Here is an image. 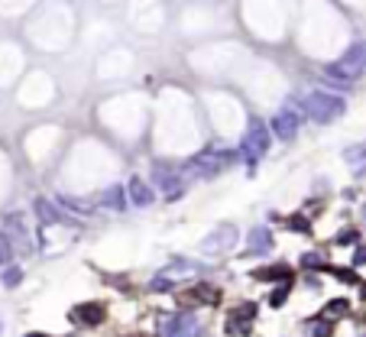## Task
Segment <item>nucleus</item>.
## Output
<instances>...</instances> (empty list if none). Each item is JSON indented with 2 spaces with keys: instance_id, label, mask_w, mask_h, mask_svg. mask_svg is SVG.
<instances>
[{
  "instance_id": "nucleus-1",
  "label": "nucleus",
  "mask_w": 366,
  "mask_h": 337,
  "mask_svg": "<svg viewBox=\"0 0 366 337\" xmlns=\"http://www.w3.org/2000/svg\"><path fill=\"white\" fill-rule=\"evenodd\" d=\"M301 107H305V117L315 123H334L337 117L347 113V101L334 91H311L301 101Z\"/></svg>"
},
{
  "instance_id": "nucleus-2",
  "label": "nucleus",
  "mask_w": 366,
  "mask_h": 337,
  "mask_svg": "<svg viewBox=\"0 0 366 337\" xmlns=\"http://www.w3.org/2000/svg\"><path fill=\"white\" fill-rule=\"evenodd\" d=\"M269 143H273V133H269V123L263 120H250V127H246L244 140H240V146H237V156L246 162V166L253 168L256 162L263 159L266 152H269Z\"/></svg>"
},
{
  "instance_id": "nucleus-3",
  "label": "nucleus",
  "mask_w": 366,
  "mask_h": 337,
  "mask_svg": "<svg viewBox=\"0 0 366 337\" xmlns=\"http://www.w3.org/2000/svg\"><path fill=\"white\" fill-rule=\"evenodd\" d=\"M234 159H237V150H211V146H207V150H201L198 156H191L185 168L198 178H211V175H217V172H224Z\"/></svg>"
},
{
  "instance_id": "nucleus-4",
  "label": "nucleus",
  "mask_w": 366,
  "mask_h": 337,
  "mask_svg": "<svg viewBox=\"0 0 366 337\" xmlns=\"http://www.w3.org/2000/svg\"><path fill=\"white\" fill-rule=\"evenodd\" d=\"M152 182L159 185L166 201H175V198L185 195V175H182L179 168L166 166V162H156V166H152Z\"/></svg>"
},
{
  "instance_id": "nucleus-5",
  "label": "nucleus",
  "mask_w": 366,
  "mask_h": 337,
  "mask_svg": "<svg viewBox=\"0 0 366 337\" xmlns=\"http://www.w3.org/2000/svg\"><path fill=\"white\" fill-rule=\"evenodd\" d=\"M237 227L234 224H221L214 227L211 234L201 240V253H207V256H221V253H230L237 246Z\"/></svg>"
},
{
  "instance_id": "nucleus-6",
  "label": "nucleus",
  "mask_w": 366,
  "mask_h": 337,
  "mask_svg": "<svg viewBox=\"0 0 366 337\" xmlns=\"http://www.w3.org/2000/svg\"><path fill=\"white\" fill-rule=\"evenodd\" d=\"M299 123H301L299 113H292L289 107H282L273 120H269V133H273L276 140H282V143H292L295 136H299Z\"/></svg>"
},
{
  "instance_id": "nucleus-7",
  "label": "nucleus",
  "mask_w": 366,
  "mask_h": 337,
  "mask_svg": "<svg viewBox=\"0 0 366 337\" xmlns=\"http://www.w3.org/2000/svg\"><path fill=\"white\" fill-rule=\"evenodd\" d=\"M162 337H201V321L195 315H175L162 324Z\"/></svg>"
},
{
  "instance_id": "nucleus-8",
  "label": "nucleus",
  "mask_w": 366,
  "mask_h": 337,
  "mask_svg": "<svg viewBox=\"0 0 366 337\" xmlns=\"http://www.w3.org/2000/svg\"><path fill=\"white\" fill-rule=\"evenodd\" d=\"M68 318L75 321V324H88V328H97L104 318H107V308H104L101 301H85V305H78V308L68 311Z\"/></svg>"
},
{
  "instance_id": "nucleus-9",
  "label": "nucleus",
  "mask_w": 366,
  "mask_h": 337,
  "mask_svg": "<svg viewBox=\"0 0 366 337\" xmlns=\"http://www.w3.org/2000/svg\"><path fill=\"white\" fill-rule=\"evenodd\" d=\"M127 201H130L133 207H150L152 201H156V191H152L150 182H143L140 175H133L130 182H127Z\"/></svg>"
},
{
  "instance_id": "nucleus-10",
  "label": "nucleus",
  "mask_w": 366,
  "mask_h": 337,
  "mask_svg": "<svg viewBox=\"0 0 366 337\" xmlns=\"http://www.w3.org/2000/svg\"><path fill=\"white\" fill-rule=\"evenodd\" d=\"M253 318H256V305H253V301H246L244 308L227 321V334H230V337H246L250 331H253Z\"/></svg>"
},
{
  "instance_id": "nucleus-11",
  "label": "nucleus",
  "mask_w": 366,
  "mask_h": 337,
  "mask_svg": "<svg viewBox=\"0 0 366 337\" xmlns=\"http://www.w3.org/2000/svg\"><path fill=\"white\" fill-rule=\"evenodd\" d=\"M273 230L269 227H253L250 230V237H246V253L250 256H263V253H269L273 250Z\"/></svg>"
},
{
  "instance_id": "nucleus-12",
  "label": "nucleus",
  "mask_w": 366,
  "mask_h": 337,
  "mask_svg": "<svg viewBox=\"0 0 366 337\" xmlns=\"http://www.w3.org/2000/svg\"><path fill=\"white\" fill-rule=\"evenodd\" d=\"M33 211H36V217L42 224H65L68 221V217L62 214V207H58L56 201H49V198H36V201H33Z\"/></svg>"
},
{
  "instance_id": "nucleus-13",
  "label": "nucleus",
  "mask_w": 366,
  "mask_h": 337,
  "mask_svg": "<svg viewBox=\"0 0 366 337\" xmlns=\"http://www.w3.org/2000/svg\"><path fill=\"white\" fill-rule=\"evenodd\" d=\"M101 205L111 207V211H117V214H120V211H127V205H130V201H127V188H123V185H111L101 195Z\"/></svg>"
},
{
  "instance_id": "nucleus-14",
  "label": "nucleus",
  "mask_w": 366,
  "mask_h": 337,
  "mask_svg": "<svg viewBox=\"0 0 366 337\" xmlns=\"http://www.w3.org/2000/svg\"><path fill=\"white\" fill-rule=\"evenodd\" d=\"M253 279H266V282H292V269L289 266H266V269H256Z\"/></svg>"
},
{
  "instance_id": "nucleus-15",
  "label": "nucleus",
  "mask_w": 366,
  "mask_h": 337,
  "mask_svg": "<svg viewBox=\"0 0 366 337\" xmlns=\"http://www.w3.org/2000/svg\"><path fill=\"white\" fill-rule=\"evenodd\" d=\"M56 205L65 207V211H72V214H91V205L78 201V198H68V195H56Z\"/></svg>"
},
{
  "instance_id": "nucleus-16",
  "label": "nucleus",
  "mask_w": 366,
  "mask_h": 337,
  "mask_svg": "<svg viewBox=\"0 0 366 337\" xmlns=\"http://www.w3.org/2000/svg\"><path fill=\"white\" fill-rule=\"evenodd\" d=\"M0 282H3V289H17L19 282H23V269H19V266H3Z\"/></svg>"
},
{
  "instance_id": "nucleus-17",
  "label": "nucleus",
  "mask_w": 366,
  "mask_h": 337,
  "mask_svg": "<svg viewBox=\"0 0 366 337\" xmlns=\"http://www.w3.org/2000/svg\"><path fill=\"white\" fill-rule=\"evenodd\" d=\"M344 159H347L350 166L366 162V143H353V146H347V150H344Z\"/></svg>"
},
{
  "instance_id": "nucleus-18",
  "label": "nucleus",
  "mask_w": 366,
  "mask_h": 337,
  "mask_svg": "<svg viewBox=\"0 0 366 337\" xmlns=\"http://www.w3.org/2000/svg\"><path fill=\"white\" fill-rule=\"evenodd\" d=\"M191 299L207 301V305H211V301H217V299H221V292H217L214 285H207V282H201V285H198V289L191 292Z\"/></svg>"
},
{
  "instance_id": "nucleus-19",
  "label": "nucleus",
  "mask_w": 366,
  "mask_h": 337,
  "mask_svg": "<svg viewBox=\"0 0 366 337\" xmlns=\"http://www.w3.org/2000/svg\"><path fill=\"white\" fill-rule=\"evenodd\" d=\"M0 266H13V244L7 234H0Z\"/></svg>"
},
{
  "instance_id": "nucleus-20",
  "label": "nucleus",
  "mask_w": 366,
  "mask_h": 337,
  "mask_svg": "<svg viewBox=\"0 0 366 337\" xmlns=\"http://www.w3.org/2000/svg\"><path fill=\"white\" fill-rule=\"evenodd\" d=\"M347 308H350V301L334 299V301H328V308H324V315H328V318H337V315H347Z\"/></svg>"
},
{
  "instance_id": "nucleus-21",
  "label": "nucleus",
  "mask_w": 366,
  "mask_h": 337,
  "mask_svg": "<svg viewBox=\"0 0 366 337\" xmlns=\"http://www.w3.org/2000/svg\"><path fill=\"white\" fill-rule=\"evenodd\" d=\"M289 289H292V282H282L279 289H276L273 295H269V305H273V308H282V301L289 299Z\"/></svg>"
},
{
  "instance_id": "nucleus-22",
  "label": "nucleus",
  "mask_w": 366,
  "mask_h": 337,
  "mask_svg": "<svg viewBox=\"0 0 366 337\" xmlns=\"http://www.w3.org/2000/svg\"><path fill=\"white\" fill-rule=\"evenodd\" d=\"M301 266H308V269H321V266H324V256H321V253H305V256H301Z\"/></svg>"
},
{
  "instance_id": "nucleus-23",
  "label": "nucleus",
  "mask_w": 366,
  "mask_h": 337,
  "mask_svg": "<svg viewBox=\"0 0 366 337\" xmlns=\"http://www.w3.org/2000/svg\"><path fill=\"white\" fill-rule=\"evenodd\" d=\"M172 285H175V282H172V279H166L162 272H159V276H156V279L150 282V289H152V292H169Z\"/></svg>"
},
{
  "instance_id": "nucleus-24",
  "label": "nucleus",
  "mask_w": 366,
  "mask_h": 337,
  "mask_svg": "<svg viewBox=\"0 0 366 337\" xmlns=\"http://www.w3.org/2000/svg\"><path fill=\"white\" fill-rule=\"evenodd\" d=\"M311 337H331V324H328V321H318V324H311Z\"/></svg>"
},
{
  "instance_id": "nucleus-25",
  "label": "nucleus",
  "mask_w": 366,
  "mask_h": 337,
  "mask_svg": "<svg viewBox=\"0 0 366 337\" xmlns=\"http://www.w3.org/2000/svg\"><path fill=\"white\" fill-rule=\"evenodd\" d=\"M334 272H337L340 282H357V272H353V269H334Z\"/></svg>"
},
{
  "instance_id": "nucleus-26",
  "label": "nucleus",
  "mask_w": 366,
  "mask_h": 337,
  "mask_svg": "<svg viewBox=\"0 0 366 337\" xmlns=\"http://www.w3.org/2000/svg\"><path fill=\"white\" fill-rule=\"evenodd\" d=\"M337 244H357V230H344V234H337Z\"/></svg>"
},
{
  "instance_id": "nucleus-27",
  "label": "nucleus",
  "mask_w": 366,
  "mask_h": 337,
  "mask_svg": "<svg viewBox=\"0 0 366 337\" xmlns=\"http://www.w3.org/2000/svg\"><path fill=\"white\" fill-rule=\"evenodd\" d=\"M353 266H366V246H357V253H353Z\"/></svg>"
},
{
  "instance_id": "nucleus-28",
  "label": "nucleus",
  "mask_w": 366,
  "mask_h": 337,
  "mask_svg": "<svg viewBox=\"0 0 366 337\" xmlns=\"http://www.w3.org/2000/svg\"><path fill=\"white\" fill-rule=\"evenodd\" d=\"M289 224L295 227V230H301V234H305V230H308V221H305V217H292Z\"/></svg>"
},
{
  "instance_id": "nucleus-29",
  "label": "nucleus",
  "mask_w": 366,
  "mask_h": 337,
  "mask_svg": "<svg viewBox=\"0 0 366 337\" xmlns=\"http://www.w3.org/2000/svg\"><path fill=\"white\" fill-rule=\"evenodd\" d=\"M26 337H46V334H26Z\"/></svg>"
},
{
  "instance_id": "nucleus-30",
  "label": "nucleus",
  "mask_w": 366,
  "mask_h": 337,
  "mask_svg": "<svg viewBox=\"0 0 366 337\" xmlns=\"http://www.w3.org/2000/svg\"><path fill=\"white\" fill-rule=\"evenodd\" d=\"M363 221H366V205H363Z\"/></svg>"
},
{
  "instance_id": "nucleus-31",
  "label": "nucleus",
  "mask_w": 366,
  "mask_h": 337,
  "mask_svg": "<svg viewBox=\"0 0 366 337\" xmlns=\"http://www.w3.org/2000/svg\"><path fill=\"white\" fill-rule=\"evenodd\" d=\"M363 299H366V285H363Z\"/></svg>"
},
{
  "instance_id": "nucleus-32",
  "label": "nucleus",
  "mask_w": 366,
  "mask_h": 337,
  "mask_svg": "<svg viewBox=\"0 0 366 337\" xmlns=\"http://www.w3.org/2000/svg\"><path fill=\"white\" fill-rule=\"evenodd\" d=\"M0 331H3V321H0Z\"/></svg>"
},
{
  "instance_id": "nucleus-33",
  "label": "nucleus",
  "mask_w": 366,
  "mask_h": 337,
  "mask_svg": "<svg viewBox=\"0 0 366 337\" xmlns=\"http://www.w3.org/2000/svg\"><path fill=\"white\" fill-rule=\"evenodd\" d=\"M363 337H366V334H363Z\"/></svg>"
}]
</instances>
